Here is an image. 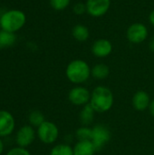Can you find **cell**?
Returning <instances> with one entry per match:
<instances>
[{"label": "cell", "instance_id": "1", "mask_svg": "<svg viewBox=\"0 0 154 155\" xmlns=\"http://www.w3.org/2000/svg\"><path fill=\"white\" fill-rule=\"evenodd\" d=\"M90 104L97 113L109 111L113 104V94L112 91L105 86L95 87L91 94Z\"/></svg>", "mask_w": 154, "mask_h": 155}, {"label": "cell", "instance_id": "2", "mask_svg": "<svg viewBox=\"0 0 154 155\" xmlns=\"http://www.w3.org/2000/svg\"><path fill=\"white\" fill-rule=\"evenodd\" d=\"M65 74L70 82L79 84L88 80L91 75V68L85 61L76 59L69 63Z\"/></svg>", "mask_w": 154, "mask_h": 155}, {"label": "cell", "instance_id": "3", "mask_svg": "<svg viewBox=\"0 0 154 155\" xmlns=\"http://www.w3.org/2000/svg\"><path fill=\"white\" fill-rule=\"evenodd\" d=\"M25 23V15L19 10H10L2 15L0 18V26L3 30L15 33L24 26Z\"/></svg>", "mask_w": 154, "mask_h": 155}, {"label": "cell", "instance_id": "4", "mask_svg": "<svg viewBox=\"0 0 154 155\" xmlns=\"http://www.w3.org/2000/svg\"><path fill=\"white\" fill-rule=\"evenodd\" d=\"M37 135L42 143L50 144L57 140L59 135V130L54 123L44 121L38 127Z\"/></svg>", "mask_w": 154, "mask_h": 155}, {"label": "cell", "instance_id": "5", "mask_svg": "<svg viewBox=\"0 0 154 155\" xmlns=\"http://www.w3.org/2000/svg\"><path fill=\"white\" fill-rule=\"evenodd\" d=\"M92 130L93 134L91 142L93 143L96 152L101 151L104 147V145L110 141L111 132L106 126L103 124H97L93 128H92Z\"/></svg>", "mask_w": 154, "mask_h": 155}, {"label": "cell", "instance_id": "6", "mask_svg": "<svg viewBox=\"0 0 154 155\" xmlns=\"http://www.w3.org/2000/svg\"><path fill=\"white\" fill-rule=\"evenodd\" d=\"M127 39L132 44H141L144 42L148 36V29L142 23H134L127 29Z\"/></svg>", "mask_w": 154, "mask_h": 155}, {"label": "cell", "instance_id": "7", "mask_svg": "<svg viewBox=\"0 0 154 155\" xmlns=\"http://www.w3.org/2000/svg\"><path fill=\"white\" fill-rule=\"evenodd\" d=\"M111 0H87V13L93 17H101L110 9Z\"/></svg>", "mask_w": 154, "mask_h": 155}, {"label": "cell", "instance_id": "8", "mask_svg": "<svg viewBox=\"0 0 154 155\" xmlns=\"http://www.w3.org/2000/svg\"><path fill=\"white\" fill-rule=\"evenodd\" d=\"M68 98L73 104L77 106H84L85 104H89L91 99V94L86 88L77 86L71 89L68 94Z\"/></svg>", "mask_w": 154, "mask_h": 155}, {"label": "cell", "instance_id": "9", "mask_svg": "<svg viewBox=\"0 0 154 155\" xmlns=\"http://www.w3.org/2000/svg\"><path fill=\"white\" fill-rule=\"evenodd\" d=\"M35 137V133L33 128V126L30 125H25L22 128L19 129L15 135V142L18 144L19 147H27L30 145Z\"/></svg>", "mask_w": 154, "mask_h": 155}, {"label": "cell", "instance_id": "10", "mask_svg": "<svg viewBox=\"0 0 154 155\" xmlns=\"http://www.w3.org/2000/svg\"><path fill=\"white\" fill-rule=\"evenodd\" d=\"M15 129V119L13 115L5 110H0V137L8 136Z\"/></svg>", "mask_w": 154, "mask_h": 155}, {"label": "cell", "instance_id": "11", "mask_svg": "<svg viewBox=\"0 0 154 155\" xmlns=\"http://www.w3.org/2000/svg\"><path fill=\"white\" fill-rule=\"evenodd\" d=\"M113 52V45L107 39H98L92 46V53L99 58H103L111 54Z\"/></svg>", "mask_w": 154, "mask_h": 155}, {"label": "cell", "instance_id": "12", "mask_svg": "<svg viewBox=\"0 0 154 155\" xmlns=\"http://www.w3.org/2000/svg\"><path fill=\"white\" fill-rule=\"evenodd\" d=\"M149 94L144 91H138L133 97V105L137 111H144L150 106Z\"/></svg>", "mask_w": 154, "mask_h": 155}, {"label": "cell", "instance_id": "13", "mask_svg": "<svg viewBox=\"0 0 154 155\" xmlns=\"http://www.w3.org/2000/svg\"><path fill=\"white\" fill-rule=\"evenodd\" d=\"M95 152L91 141H78L74 147V155H93Z\"/></svg>", "mask_w": 154, "mask_h": 155}, {"label": "cell", "instance_id": "14", "mask_svg": "<svg viewBox=\"0 0 154 155\" xmlns=\"http://www.w3.org/2000/svg\"><path fill=\"white\" fill-rule=\"evenodd\" d=\"M72 35L74 38L78 42H84L89 38L90 32L87 26L84 25H76L73 27Z\"/></svg>", "mask_w": 154, "mask_h": 155}, {"label": "cell", "instance_id": "15", "mask_svg": "<svg viewBox=\"0 0 154 155\" xmlns=\"http://www.w3.org/2000/svg\"><path fill=\"white\" fill-rule=\"evenodd\" d=\"M95 111L92 107V105L89 104H85L80 114V121L84 125H89L93 123V117H94Z\"/></svg>", "mask_w": 154, "mask_h": 155}, {"label": "cell", "instance_id": "16", "mask_svg": "<svg viewBox=\"0 0 154 155\" xmlns=\"http://www.w3.org/2000/svg\"><path fill=\"white\" fill-rule=\"evenodd\" d=\"M110 69L105 64H98L91 69V74L93 77L98 80H103L108 77Z\"/></svg>", "mask_w": 154, "mask_h": 155}, {"label": "cell", "instance_id": "17", "mask_svg": "<svg viewBox=\"0 0 154 155\" xmlns=\"http://www.w3.org/2000/svg\"><path fill=\"white\" fill-rule=\"evenodd\" d=\"M15 42V35L14 33L5 30L0 31V49L9 47Z\"/></svg>", "mask_w": 154, "mask_h": 155}, {"label": "cell", "instance_id": "18", "mask_svg": "<svg viewBox=\"0 0 154 155\" xmlns=\"http://www.w3.org/2000/svg\"><path fill=\"white\" fill-rule=\"evenodd\" d=\"M50 155H74V149L67 144H58L52 149Z\"/></svg>", "mask_w": 154, "mask_h": 155}, {"label": "cell", "instance_id": "19", "mask_svg": "<svg viewBox=\"0 0 154 155\" xmlns=\"http://www.w3.org/2000/svg\"><path fill=\"white\" fill-rule=\"evenodd\" d=\"M29 122L32 126L39 127L44 122V116L40 111H33L29 114Z\"/></svg>", "mask_w": 154, "mask_h": 155}, {"label": "cell", "instance_id": "20", "mask_svg": "<svg viewBox=\"0 0 154 155\" xmlns=\"http://www.w3.org/2000/svg\"><path fill=\"white\" fill-rule=\"evenodd\" d=\"M93 130L86 126L81 127L76 132V138L78 141H91Z\"/></svg>", "mask_w": 154, "mask_h": 155}, {"label": "cell", "instance_id": "21", "mask_svg": "<svg viewBox=\"0 0 154 155\" xmlns=\"http://www.w3.org/2000/svg\"><path fill=\"white\" fill-rule=\"evenodd\" d=\"M71 0H50L51 6L57 11L65 9L70 5Z\"/></svg>", "mask_w": 154, "mask_h": 155}, {"label": "cell", "instance_id": "22", "mask_svg": "<svg viewBox=\"0 0 154 155\" xmlns=\"http://www.w3.org/2000/svg\"><path fill=\"white\" fill-rule=\"evenodd\" d=\"M6 155H31L30 153L23 148V147H15V148H12L7 153Z\"/></svg>", "mask_w": 154, "mask_h": 155}, {"label": "cell", "instance_id": "23", "mask_svg": "<svg viewBox=\"0 0 154 155\" xmlns=\"http://www.w3.org/2000/svg\"><path fill=\"white\" fill-rule=\"evenodd\" d=\"M74 12L75 13V15H84L85 12H87V9H86V4H84V3H77L74 5Z\"/></svg>", "mask_w": 154, "mask_h": 155}, {"label": "cell", "instance_id": "24", "mask_svg": "<svg viewBox=\"0 0 154 155\" xmlns=\"http://www.w3.org/2000/svg\"><path fill=\"white\" fill-rule=\"evenodd\" d=\"M149 21H150L151 25L154 26V10H152V11L150 13V15H149Z\"/></svg>", "mask_w": 154, "mask_h": 155}, {"label": "cell", "instance_id": "25", "mask_svg": "<svg viewBox=\"0 0 154 155\" xmlns=\"http://www.w3.org/2000/svg\"><path fill=\"white\" fill-rule=\"evenodd\" d=\"M149 110H150V113H151V114H152V116H154V100L151 102V104H150V106H149Z\"/></svg>", "mask_w": 154, "mask_h": 155}, {"label": "cell", "instance_id": "26", "mask_svg": "<svg viewBox=\"0 0 154 155\" xmlns=\"http://www.w3.org/2000/svg\"><path fill=\"white\" fill-rule=\"evenodd\" d=\"M149 47H150V49L154 52V36L152 38V40L150 41V44H149Z\"/></svg>", "mask_w": 154, "mask_h": 155}, {"label": "cell", "instance_id": "27", "mask_svg": "<svg viewBox=\"0 0 154 155\" xmlns=\"http://www.w3.org/2000/svg\"><path fill=\"white\" fill-rule=\"evenodd\" d=\"M3 151H4V143H3V141L0 139V154L3 153Z\"/></svg>", "mask_w": 154, "mask_h": 155}, {"label": "cell", "instance_id": "28", "mask_svg": "<svg viewBox=\"0 0 154 155\" xmlns=\"http://www.w3.org/2000/svg\"><path fill=\"white\" fill-rule=\"evenodd\" d=\"M0 27H1V26H0Z\"/></svg>", "mask_w": 154, "mask_h": 155}]
</instances>
